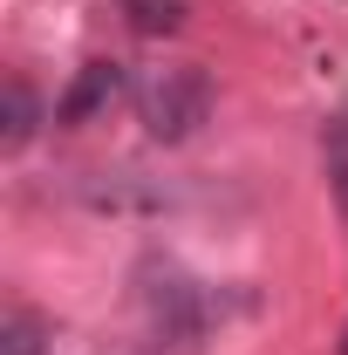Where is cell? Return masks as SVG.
Segmentation results:
<instances>
[{"label": "cell", "mask_w": 348, "mask_h": 355, "mask_svg": "<svg viewBox=\"0 0 348 355\" xmlns=\"http://www.w3.org/2000/svg\"><path fill=\"white\" fill-rule=\"evenodd\" d=\"M137 123L157 137V144H191V137L212 123V76L198 62H164V69H143L130 89Z\"/></svg>", "instance_id": "6da1fadb"}, {"label": "cell", "mask_w": 348, "mask_h": 355, "mask_svg": "<svg viewBox=\"0 0 348 355\" xmlns=\"http://www.w3.org/2000/svg\"><path fill=\"white\" fill-rule=\"evenodd\" d=\"M143 314L164 342H198L212 328V287H198L191 273H177L171 260L143 266Z\"/></svg>", "instance_id": "7a4b0ae2"}, {"label": "cell", "mask_w": 348, "mask_h": 355, "mask_svg": "<svg viewBox=\"0 0 348 355\" xmlns=\"http://www.w3.org/2000/svg\"><path fill=\"white\" fill-rule=\"evenodd\" d=\"M116 96H123V69H116V62H82V69H76V83L62 89V103H55V123L82 130L89 116H103Z\"/></svg>", "instance_id": "3957f363"}, {"label": "cell", "mask_w": 348, "mask_h": 355, "mask_svg": "<svg viewBox=\"0 0 348 355\" xmlns=\"http://www.w3.org/2000/svg\"><path fill=\"white\" fill-rule=\"evenodd\" d=\"M116 21L130 35H143V42H164V35H177L191 21V0H116Z\"/></svg>", "instance_id": "277c9868"}, {"label": "cell", "mask_w": 348, "mask_h": 355, "mask_svg": "<svg viewBox=\"0 0 348 355\" xmlns=\"http://www.w3.org/2000/svg\"><path fill=\"white\" fill-rule=\"evenodd\" d=\"M42 130V96H35V83L28 76H7V110H0V144L7 150H21L28 137Z\"/></svg>", "instance_id": "5b68a950"}, {"label": "cell", "mask_w": 348, "mask_h": 355, "mask_svg": "<svg viewBox=\"0 0 348 355\" xmlns=\"http://www.w3.org/2000/svg\"><path fill=\"white\" fill-rule=\"evenodd\" d=\"M0 355H48V314L14 308L0 321Z\"/></svg>", "instance_id": "8992f818"}, {"label": "cell", "mask_w": 348, "mask_h": 355, "mask_svg": "<svg viewBox=\"0 0 348 355\" xmlns=\"http://www.w3.org/2000/svg\"><path fill=\"white\" fill-rule=\"evenodd\" d=\"M328 184H335V205H342V219H348V116L328 123Z\"/></svg>", "instance_id": "52a82bcc"}, {"label": "cell", "mask_w": 348, "mask_h": 355, "mask_svg": "<svg viewBox=\"0 0 348 355\" xmlns=\"http://www.w3.org/2000/svg\"><path fill=\"white\" fill-rule=\"evenodd\" d=\"M335 349H342V355H348V321H342V342H335Z\"/></svg>", "instance_id": "ba28073f"}]
</instances>
